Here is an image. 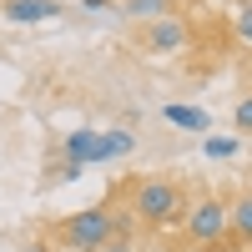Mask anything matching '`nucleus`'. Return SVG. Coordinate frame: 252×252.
I'll use <instances>...</instances> for the list:
<instances>
[{
	"label": "nucleus",
	"mask_w": 252,
	"mask_h": 252,
	"mask_svg": "<svg viewBox=\"0 0 252 252\" xmlns=\"http://www.w3.org/2000/svg\"><path fill=\"white\" fill-rule=\"evenodd\" d=\"M131 217H141L146 227H182L187 217V192L166 177H141L131 187Z\"/></svg>",
	"instance_id": "obj_1"
},
{
	"label": "nucleus",
	"mask_w": 252,
	"mask_h": 252,
	"mask_svg": "<svg viewBox=\"0 0 252 252\" xmlns=\"http://www.w3.org/2000/svg\"><path fill=\"white\" fill-rule=\"evenodd\" d=\"M61 152H66V161H76V166L121 161V157L136 152V136L126 131V126H116V131H91V126H81V131H71L66 141H61Z\"/></svg>",
	"instance_id": "obj_2"
},
{
	"label": "nucleus",
	"mask_w": 252,
	"mask_h": 252,
	"mask_svg": "<svg viewBox=\"0 0 252 252\" xmlns=\"http://www.w3.org/2000/svg\"><path fill=\"white\" fill-rule=\"evenodd\" d=\"M56 237L66 247H76V252L111 247V207H81V212H71L66 222L56 227Z\"/></svg>",
	"instance_id": "obj_3"
},
{
	"label": "nucleus",
	"mask_w": 252,
	"mask_h": 252,
	"mask_svg": "<svg viewBox=\"0 0 252 252\" xmlns=\"http://www.w3.org/2000/svg\"><path fill=\"white\" fill-rule=\"evenodd\" d=\"M182 227H187V237H192L197 247H217L227 237V202H217V197L192 202L187 217H182Z\"/></svg>",
	"instance_id": "obj_4"
},
{
	"label": "nucleus",
	"mask_w": 252,
	"mask_h": 252,
	"mask_svg": "<svg viewBox=\"0 0 252 252\" xmlns=\"http://www.w3.org/2000/svg\"><path fill=\"white\" fill-rule=\"evenodd\" d=\"M182 46H187V26L177 15H161V20L146 26V51H152V56H177Z\"/></svg>",
	"instance_id": "obj_5"
},
{
	"label": "nucleus",
	"mask_w": 252,
	"mask_h": 252,
	"mask_svg": "<svg viewBox=\"0 0 252 252\" xmlns=\"http://www.w3.org/2000/svg\"><path fill=\"white\" fill-rule=\"evenodd\" d=\"M5 15L15 26H35V20H51V15H66L61 0H5Z\"/></svg>",
	"instance_id": "obj_6"
},
{
	"label": "nucleus",
	"mask_w": 252,
	"mask_h": 252,
	"mask_svg": "<svg viewBox=\"0 0 252 252\" xmlns=\"http://www.w3.org/2000/svg\"><path fill=\"white\" fill-rule=\"evenodd\" d=\"M161 116L172 121V126H182V131H207V126H212V116H207L202 106H182V101H172Z\"/></svg>",
	"instance_id": "obj_7"
},
{
	"label": "nucleus",
	"mask_w": 252,
	"mask_h": 252,
	"mask_svg": "<svg viewBox=\"0 0 252 252\" xmlns=\"http://www.w3.org/2000/svg\"><path fill=\"white\" fill-rule=\"evenodd\" d=\"M227 232H237V242L252 247V197H242L237 207H227Z\"/></svg>",
	"instance_id": "obj_8"
},
{
	"label": "nucleus",
	"mask_w": 252,
	"mask_h": 252,
	"mask_svg": "<svg viewBox=\"0 0 252 252\" xmlns=\"http://www.w3.org/2000/svg\"><path fill=\"white\" fill-rule=\"evenodd\" d=\"M126 15H136V20H161V15H172V0H126Z\"/></svg>",
	"instance_id": "obj_9"
},
{
	"label": "nucleus",
	"mask_w": 252,
	"mask_h": 252,
	"mask_svg": "<svg viewBox=\"0 0 252 252\" xmlns=\"http://www.w3.org/2000/svg\"><path fill=\"white\" fill-rule=\"evenodd\" d=\"M202 152L212 157V161H232V157L242 152V136H207V141H202Z\"/></svg>",
	"instance_id": "obj_10"
},
{
	"label": "nucleus",
	"mask_w": 252,
	"mask_h": 252,
	"mask_svg": "<svg viewBox=\"0 0 252 252\" xmlns=\"http://www.w3.org/2000/svg\"><path fill=\"white\" fill-rule=\"evenodd\" d=\"M232 121H237V131H242V136H252V91H247V96L237 101V111H232Z\"/></svg>",
	"instance_id": "obj_11"
},
{
	"label": "nucleus",
	"mask_w": 252,
	"mask_h": 252,
	"mask_svg": "<svg viewBox=\"0 0 252 252\" xmlns=\"http://www.w3.org/2000/svg\"><path fill=\"white\" fill-rule=\"evenodd\" d=\"M232 26H237V35H242L247 46H252V0H247V5H242V10L232 15Z\"/></svg>",
	"instance_id": "obj_12"
},
{
	"label": "nucleus",
	"mask_w": 252,
	"mask_h": 252,
	"mask_svg": "<svg viewBox=\"0 0 252 252\" xmlns=\"http://www.w3.org/2000/svg\"><path fill=\"white\" fill-rule=\"evenodd\" d=\"M81 172H86V166H76V161H61V166H51V177H56V182H76Z\"/></svg>",
	"instance_id": "obj_13"
},
{
	"label": "nucleus",
	"mask_w": 252,
	"mask_h": 252,
	"mask_svg": "<svg viewBox=\"0 0 252 252\" xmlns=\"http://www.w3.org/2000/svg\"><path fill=\"white\" fill-rule=\"evenodd\" d=\"M81 5H86V10H106V15H111V0H81Z\"/></svg>",
	"instance_id": "obj_14"
},
{
	"label": "nucleus",
	"mask_w": 252,
	"mask_h": 252,
	"mask_svg": "<svg viewBox=\"0 0 252 252\" xmlns=\"http://www.w3.org/2000/svg\"><path fill=\"white\" fill-rule=\"evenodd\" d=\"M26 252H51V247H40V242H35V247H26Z\"/></svg>",
	"instance_id": "obj_15"
}]
</instances>
